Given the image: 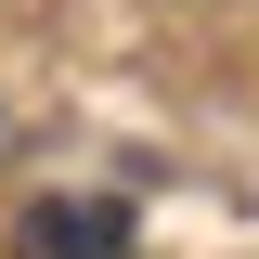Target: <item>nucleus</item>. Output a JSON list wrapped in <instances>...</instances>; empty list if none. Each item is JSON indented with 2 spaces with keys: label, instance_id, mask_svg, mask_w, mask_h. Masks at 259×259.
<instances>
[{
  "label": "nucleus",
  "instance_id": "obj_1",
  "mask_svg": "<svg viewBox=\"0 0 259 259\" xmlns=\"http://www.w3.org/2000/svg\"><path fill=\"white\" fill-rule=\"evenodd\" d=\"M117 207H26V259H117Z\"/></svg>",
  "mask_w": 259,
  "mask_h": 259
}]
</instances>
